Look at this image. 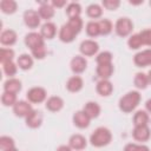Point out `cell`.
Here are the masks:
<instances>
[{"label": "cell", "instance_id": "cell-33", "mask_svg": "<svg viewBox=\"0 0 151 151\" xmlns=\"http://www.w3.org/2000/svg\"><path fill=\"white\" fill-rule=\"evenodd\" d=\"M127 46H129L130 50H139L142 46H144L140 34L139 33L131 34L127 39Z\"/></svg>", "mask_w": 151, "mask_h": 151}, {"label": "cell", "instance_id": "cell-44", "mask_svg": "<svg viewBox=\"0 0 151 151\" xmlns=\"http://www.w3.org/2000/svg\"><path fill=\"white\" fill-rule=\"evenodd\" d=\"M51 5L54 8H63V7H66L67 6V2L65 0H53L51 2Z\"/></svg>", "mask_w": 151, "mask_h": 151}, {"label": "cell", "instance_id": "cell-50", "mask_svg": "<svg viewBox=\"0 0 151 151\" xmlns=\"http://www.w3.org/2000/svg\"><path fill=\"white\" fill-rule=\"evenodd\" d=\"M150 7H151V1H150Z\"/></svg>", "mask_w": 151, "mask_h": 151}, {"label": "cell", "instance_id": "cell-12", "mask_svg": "<svg viewBox=\"0 0 151 151\" xmlns=\"http://www.w3.org/2000/svg\"><path fill=\"white\" fill-rule=\"evenodd\" d=\"M12 110H13V113L15 117L26 118L29 114V112L33 110V107L28 100H18L15 103V105L12 107Z\"/></svg>", "mask_w": 151, "mask_h": 151}, {"label": "cell", "instance_id": "cell-6", "mask_svg": "<svg viewBox=\"0 0 151 151\" xmlns=\"http://www.w3.org/2000/svg\"><path fill=\"white\" fill-rule=\"evenodd\" d=\"M24 42H25L26 47H28L29 51H32L34 48H38L40 46H44L45 45V39L41 37L40 32L32 31V32H29V33H27L25 35Z\"/></svg>", "mask_w": 151, "mask_h": 151}, {"label": "cell", "instance_id": "cell-39", "mask_svg": "<svg viewBox=\"0 0 151 151\" xmlns=\"http://www.w3.org/2000/svg\"><path fill=\"white\" fill-rule=\"evenodd\" d=\"M67 24H68L78 34L81 32V29H83V27H84V21H83V19H81V17L68 19V20H67Z\"/></svg>", "mask_w": 151, "mask_h": 151}, {"label": "cell", "instance_id": "cell-40", "mask_svg": "<svg viewBox=\"0 0 151 151\" xmlns=\"http://www.w3.org/2000/svg\"><path fill=\"white\" fill-rule=\"evenodd\" d=\"M47 54V48H46V45L44 46H40L38 48H34L31 51V55L33 57V59H37V60H42L45 59Z\"/></svg>", "mask_w": 151, "mask_h": 151}, {"label": "cell", "instance_id": "cell-13", "mask_svg": "<svg viewBox=\"0 0 151 151\" xmlns=\"http://www.w3.org/2000/svg\"><path fill=\"white\" fill-rule=\"evenodd\" d=\"M72 123L76 127L80 129V130H84V129H87L91 124V119L90 117L83 111V110H79V111H76L72 116Z\"/></svg>", "mask_w": 151, "mask_h": 151}, {"label": "cell", "instance_id": "cell-49", "mask_svg": "<svg viewBox=\"0 0 151 151\" xmlns=\"http://www.w3.org/2000/svg\"><path fill=\"white\" fill-rule=\"evenodd\" d=\"M5 151H18V149L14 146V147H12V149H8V150H5Z\"/></svg>", "mask_w": 151, "mask_h": 151}, {"label": "cell", "instance_id": "cell-16", "mask_svg": "<svg viewBox=\"0 0 151 151\" xmlns=\"http://www.w3.org/2000/svg\"><path fill=\"white\" fill-rule=\"evenodd\" d=\"M65 87L71 93H78L84 87V80H83V78L80 76H76L74 74V76H72V77H70L67 79Z\"/></svg>", "mask_w": 151, "mask_h": 151}, {"label": "cell", "instance_id": "cell-1", "mask_svg": "<svg viewBox=\"0 0 151 151\" xmlns=\"http://www.w3.org/2000/svg\"><path fill=\"white\" fill-rule=\"evenodd\" d=\"M142 100V96L138 90H132L126 92L118 100V107L123 113H131L133 112Z\"/></svg>", "mask_w": 151, "mask_h": 151}, {"label": "cell", "instance_id": "cell-21", "mask_svg": "<svg viewBox=\"0 0 151 151\" xmlns=\"http://www.w3.org/2000/svg\"><path fill=\"white\" fill-rule=\"evenodd\" d=\"M81 110L90 117L91 120L98 118L99 114H100V112H101V107H100V105H99L97 101H92V100L85 103Z\"/></svg>", "mask_w": 151, "mask_h": 151}, {"label": "cell", "instance_id": "cell-38", "mask_svg": "<svg viewBox=\"0 0 151 151\" xmlns=\"http://www.w3.org/2000/svg\"><path fill=\"white\" fill-rule=\"evenodd\" d=\"M14 146H15V142L12 137H9V136H1L0 137V149H1V151L12 149Z\"/></svg>", "mask_w": 151, "mask_h": 151}, {"label": "cell", "instance_id": "cell-42", "mask_svg": "<svg viewBox=\"0 0 151 151\" xmlns=\"http://www.w3.org/2000/svg\"><path fill=\"white\" fill-rule=\"evenodd\" d=\"M139 34H140V37H142V40H143L144 46L151 47V28L142 29V31L139 32Z\"/></svg>", "mask_w": 151, "mask_h": 151}, {"label": "cell", "instance_id": "cell-2", "mask_svg": "<svg viewBox=\"0 0 151 151\" xmlns=\"http://www.w3.org/2000/svg\"><path fill=\"white\" fill-rule=\"evenodd\" d=\"M112 142V132L105 126L97 127L90 136V144L94 147L107 146Z\"/></svg>", "mask_w": 151, "mask_h": 151}, {"label": "cell", "instance_id": "cell-22", "mask_svg": "<svg viewBox=\"0 0 151 151\" xmlns=\"http://www.w3.org/2000/svg\"><path fill=\"white\" fill-rule=\"evenodd\" d=\"M4 91L6 92H12V93H15L18 94L21 90H22V83L20 79L18 78H7L5 81H4Z\"/></svg>", "mask_w": 151, "mask_h": 151}, {"label": "cell", "instance_id": "cell-11", "mask_svg": "<svg viewBox=\"0 0 151 151\" xmlns=\"http://www.w3.org/2000/svg\"><path fill=\"white\" fill-rule=\"evenodd\" d=\"M132 138L139 144L146 143L151 138V130L149 125L146 126H134L132 130Z\"/></svg>", "mask_w": 151, "mask_h": 151}, {"label": "cell", "instance_id": "cell-30", "mask_svg": "<svg viewBox=\"0 0 151 151\" xmlns=\"http://www.w3.org/2000/svg\"><path fill=\"white\" fill-rule=\"evenodd\" d=\"M68 19L72 18H79L81 14V6L79 2H68L65 9Z\"/></svg>", "mask_w": 151, "mask_h": 151}, {"label": "cell", "instance_id": "cell-24", "mask_svg": "<svg viewBox=\"0 0 151 151\" xmlns=\"http://www.w3.org/2000/svg\"><path fill=\"white\" fill-rule=\"evenodd\" d=\"M114 72V66L112 64H105V65H97L96 67V73L99 79H105L110 80V78L113 76Z\"/></svg>", "mask_w": 151, "mask_h": 151}, {"label": "cell", "instance_id": "cell-31", "mask_svg": "<svg viewBox=\"0 0 151 151\" xmlns=\"http://www.w3.org/2000/svg\"><path fill=\"white\" fill-rule=\"evenodd\" d=\"M85 32L90 38H97L98 35H100V28H99L98 21L97 20H90L85 25Z\"/></svg>", "mask_w": 151, "mask_h": 151}, {"label": "cell", "instance_id": "cell-29", "mask_svg": "<svg viewBox=\"0 0 151 151\" xmlns=\"http://www.w3.org/2000/svg\"><path fill=\"white\" fill-rule=\"evenodd\" d=\"M86 15L88 18L93 19V20L101 18V15H103V7H101V5L96 4V2L90 4L86 7Z\"/></svg>", "mask_w": 151, "mask_h": 151}, {"label": "cell", "instance_id": "cell-35", "mask_svg": "<svg viewBox=\"0 0 151 151\" xmlns=\"http://www.w3.org/2000/svg\"><path fill=\"white\" fill-rule=\"evenodd\" d=\"M113 55L110 51H101L96 55V63L97 65H105V64H112Z\"/></svg>", "mask_w": 151, "mask_h": 151}, {"label": "cell", "instance_id": "cell-7", "mask_svg": "<svg viewBox=\"0 0 151 151\" xmlns=\"http://www.w3.org/2000/svg\"><path fill=\"white\" fill-rule=\"evenodd\" d=\"M22 19H24V24L26 25V27H28L31 29H35L40 26L41 18H40L38 11H35V9L25 11L22 14Z\"/></svg>", "mask_w": 151, "mask_h": 151}, {"label": "cell", "instance_id": "cell-25", "mask_svg": "<svg viewBox=\"0 0 151 151\" xmlns=\"http://www.w3.org/2000/svg\"><path fill=\"white\" fill-rule=\"evenodd\" d=\"M33 64H34V60H33V57L31 54H27V53H22L20 54L18 58H17V65L20 70L22 71H28L33 67Z\"/></svg>", "mask_w": 151, "mask_h": 151}, {"label": "cell", "instance_id": "cell-41", "mask_svg": "<svg viewBox=\"0 0 151 151\" xmlns=\"http://www.w3.org/2000/svg\"><path fill=\"white\" fill-rule=\"evenodd\" d=\"M120 6L119 0H103L101 1V7L107 9V11H116Z\"/></svg>", "mask_w": 151, "mask_h": 151}, {"label": "cell", "instance_id": "cell-43", "mask_svg": "<svg viewBox=\"0 0 151 151\" xmlns=\"http://www.w3.org/2000/svg\"><path fill=\"white\" fill-rule=\"evenodd\" d=\"M144 144H139V143H127L123 151H142Z\"/></svg>", "mask_w": 151, "mask_h": 151}, {"label": "cell", "instance_id": "cell-48", "mask_svg": "<svg viewBox=\"0 0 151 151\" xmlns=\"http://www.w3.org/2000/svg\"><path fill=\"white\" fill-rule=\"evenodd\" d=\"M142 151H150V149H149V146H146V145H143V149H142Z\"/></svg>", "mask_w": 151, "mask_h": 151}, {"label": "cell", "instance_id": "cell-45", "mask_svg": "<svg viewBox=\"0 0 151 151\" xmlns=\"http://www.w3.org/2000/svg\"><path fill=\"white\" fill-rule=\"evenodd\" d=\"M55 151H73L71 147H70V145L67 144H64V145H59L58 147H57V150Z\"/></svg>", "mask_w": 151, "mask_h": 151}, {"label": "cell", "instance_id": "cell-26", "mask_svg": "<svg viewBox=\"0 0 151 151\" xmlns=\"http://www.w3.org/2000/svg\"><path fill=\"white\" fill-rule=\"evenodd\" d=\"M133 126H146L149 125L150 114L145 110H138L133 114Z\"/></svg>", "mask_w": 151, "mask_h": 151}, {"label": "cell", "instance_id": "cell-36", "mask_svg": "<svg viewBox=\"0 0 151 151\" xmlns=\"http://www.w3.org/2000/svg\"><path fill=\"white\" fill-rule=\"evenodd\" d=\"M2 66V72L7 78H14V76L18 72V65L14 61H9V63H5L1 64Z\"/></svg>", "mask_w": 151, "mask_h": 151}, {"label": "cell", "instance_id": "cell-23", "mask_svg": "<svg viewBox=\"0 0 151 151\" xmlns=\"http://www.w3.org/2000/svg\"><path fill=\"white\" fill-rule=\"evenodd\" d=\"M38 13H39L40 18L47 22L54 17L55 8L51 5V2H42V4H40V6L38 8Z\"/></svg>", "mask_w": 151, "mask_h": 151}, {"label": "cell", "instance_id": "cell-47", "mask_svg": "<svg viewBox=\"0 0 151 151\" xmlns=\"http://www.w3.org/2000/svg\"><path fill=\"white\" fill-rule=\"evenodd\" d=\"M146 74H147V79H149V84L151 85V70H150V71H149V72H147Z\"/></svg>", "mask_w": 151, "mask_h": 151}, {"label": "cell", "instance_id": "cell-3", "mask_svg": "<svg viewBox=\"0 0 151 151\" xmlns=\"http://www.w3.org/2000/svg\"><path fill=\"white\" fill-rule=\"evenodd\" d=\"M133 31V21L127 17H120L114 22V32L120 38L130 37Z\"/></svg>", "mask_w": 151, "mask_h": 151}, {"label": "cell", "instance_id": "cell-18", "mask_svg": "<svg viewBox=\"0 0 151 151\" xmlns=\"http://www.w3.org/2000/svg\"><path fill=\"white\" fill-rule=\"evenodd\" d=\"M18 40V34L14 29H4L1 33H0V42L2 46H6V47H11L13 45H15Z\"/></svg>", "mask_w": 151, "mask_h": 151}, {"label": "cell", "instance_id": "cell-4", "mask_svg": "<svg viewBox=\"0 0 151 151\" xmlns=\"http://www.w3.org/2000/svg\"><path fill=\"white\" fill-rule=\"evenodd\" d=\"M26 99L31 104H41L47 99V91L41 86H33L26 92Z\"/></svg>", "mask_w": 151, "mask_h": 151}, {"label": "cell", "instance_id": "cell-46", "mask_svg": "<svg viewBox=\"0 0 151 151\" xmlns=\"http://www.w3.org/2000/svg\"><path fill=\"white\" fill-rule=\"evenodd\" d=\"M145 111L151 114V98H149L146 101H145Z\"/></svg>", "mask_w": 151, "mask_h": 151}, {"label": "cell", "instance_id": "cell-14", "mask_svg": "<svg viewBox=\"0 0 151 151\" xmlns=\"http://www.w3.org/2000/svg\"><path fill=\"white\" fill-rule=\"evenodd\" d=\"M64 105H65L64 99L61 97H59V96H51L45 101L46 110L50 111V112H53V113L61 111L63 107H64Z\"/></svg>", "mask_w": 151, "mask_h": 151}, {"label": "cell", "instance_id": "cell-10", "mask_svg": "<svg viewBox=\"0 0 151 151\" xmlns=\"http://www.w3.org/2000/svg\"><path fill=\"white\" fill-rule=\"evenodd\" d=\"M70 68L71 71L76 74V76H79L81 73H84L87 68V60L85 57H83L81 54L79 55H74L71 61H70Z\"/></svg>", "mask_w": 151, "mask_h": 151}, {"label": "cell", "instance_id": "cell-9", "mask_svg": "<svg viewBox=\"0 0 151 151\" xmlns=\"http://www.w3.org/2000/svg\"><path fill=\"white\" fill-rule=\"evenodd\" d=\"M78 33L67 24L65 22L60 28H59V32H58V38L61 42H65V44H70L72 41H74V39L77 38Z\"/></svg>", "mask_w": 151, "mask_h": 151}, {"label": "cell", "instance_id": "cell-32", "mask_svg": "<svg viewBox=\"0 0 151 151\" xmlns=\"http://www.w3.org/2000/svg\"><path fill=\"white\" fill-rule=\"evenodd\" d=\"M17 101H18V98H17L15 93L6 92V91L2 92V94H1V104L5 107H13Z\"/></svg>", "mask_w": 151, "mask_h": 151}, {"label": "cell", "instance_id": "cell-19", "mask_svg": "<svg viewBox=\"0 0 151 151\" xmlns=\"http://www.w3.org/2000/svg\"><path fill=\"white\" fill-rule=\"evenodd\" d=\"M113 84L110 80L99 79V81L96 85V92L100 97H110L113 93Z\"/></svg>", "mask_w": 151, "mask_h": 151}, {"label": "cell", "instance_id": "cell-17", "mask_svg": "<svg viewBox=\"0 0 151 151\" xmlns=\"http://www.w3.org/2000/svg\"><path fill=\"white\" fill-rule=\"evenodd\" d=\"M68 145L73 151H81L87 146V139L80 133H74L70 137Z\"/></svg>", "mask_w": 151, "mask_h": 151}, {"label": "cell", "instance_id": "cell-37", "mask_svg": "<svg viewBox=\"0 0 151 151\" xmlns=\"http://www.w3.org/2000/svg\"><path fill=\"white\" fill-rule=\"evenodd\" d=\"M98 24H99V28H100V35H109L114 28L112 21L109 19H100V20H98Z\"/></svg>", "mask_w": 151, "mask_h": 151}, {"label": "cell", "instance_id": "cell-27", "mask_svg": "<svg viewBox=\"0 0 151 151\" xmlns=\"http://www.w3.org/2000/svg\"><path fill=\"white\" fill-rule=\"evenodd\" d=\"M133 85L137 90H145L150 84L147 79V74L144 72H137L133 77Z\"/></svg>", "mask_w": 151, "mask_h": 151}, {"label": "cell", "instance_id": "cell-34", "mask_svg": "<svg viewBox=\"0 0 151 151\" xmlns=\"http://www.w3.org/2000/svg\"><path fill=\"white\" fill-rule=\"evenodd\" d=\"M14 57H15V53H14L13 48H11V47H1L0 48V63L1 64L13 61Z\"/></svg>", "mask_w": 151, "mask_h": 151}, {"label": "cell", "instance_id": "cell-5", "mask_svg": "<svg viewBox=\"0 0 151 151\" xmlns=\"http://www.w3.org/2000/svg\"><path fill=\"white\" fill-rule=\"evenodd\" d=\"M79 52L83 57H93L99 53V44L93 39H85L79 45Z\"/></svg>", "mask_w": 151, "mask_h": 151}, {"label": "cell", "instance_id": "cell-15", "mask_svg": "<svg viewBox=\"0 0 151 151\" xmlns=\"http://www.w3.org/2000/svg\"><path fill=\"white\" fill-rule=\"evenodd\" d=\"M25 123H26V126L29 127V129L40 127L41 124H42V114H41V112L33 109L29 112V114L25 118Z\"/></svg>", "mask_w": 151, "mask_h": 151}, {"label": "cell", "instance_id": "cell-28", "mask_svg": "<svg viewBox=\"0 0 151 151\" xmlns=\"http://www.w3.org/2000/svg\"><path fill=\"white\" fill-rule=\"evenodd\" d=\"M0 9L4 14H14L18 11V2L14 0H1L0 1Z\"/></svg>", "mask_w": 151, "mask_h": 151}, {"label": "cell", "instance_id": "cell-8", "mask_svg": "<svg viewBox=\"0 0 151 151\" xmlns=\"http://www.w3.org/2000/svg\"><path fill=\"white\" fill-rule=\"evenodd\" d=\"M133 64L139 68L151 66V48H146L137 52L133 55Z\"/></svg>", "mask_w": 151, "mask_h": 151}, {"label": "cell", "instance_id": "cell-20", "mask_svg": "<svg viewBox=\"0 0 151 151\" xmlns=\"http://www.w3.org/2000/svg\"><path fill=\"white\" fill-rule=\"evenodd\" d=\"M40 34L45 40H52L57 35V25L52 21H47L40 26Z\"/></svg>", "mask_w": 151, "mask_h": 151}]
</instances>
